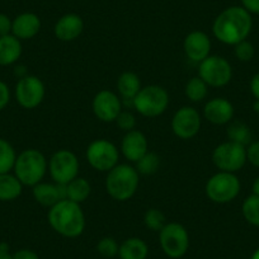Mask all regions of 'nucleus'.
I'll list each match as a JSON object with an SVG mask.
<instances>
[{
	"mask_svg": "<svg viewBox=\"0 0 259 259\" xmlns=\"http://www.w3.org/2000/svg\"><path fill=\"white\" fill-rule=\"evenodd\" d=\"M212 163L220 171L236 173L246 163V146L229 140L219 144L212 151Z\"/></svg>",
	"mask_w": 259,
	"mask_h": 259,
	"instance_id": "nucleus-10",
	"label": "nucleus"
},
{
	"mask_svg": "<svg viewBox=\"0 0 259 259\" xmlns=\"http://www.w3.org/2000/svg\"><path fill=\"white\" fill-rule=\"evenodd\" d=\"M241 213L248 224L259 228V196L250 194L243 201Z\"/></svg>",
	"mask_w": 259,
	"mask_h": 259,
	"instance_id": "nucleus-29",
	"label": "nucleus"
},
{
	"mask_svg": "<svg viewBox=\"0 0 259 259\" xmlns=\"http://www.w3.org/2000/svg\"><path fill=\"white\" fill-rule=\"evenodd\" d=\"M114 122H116L117 126H118L122 131H124V133H128L131 130H135L136 126L135 116H134V113H131V112L128 111H122Z\"/></svg>",
	"mask_w": 259,
	"mask_h": 259,
	"instance_id": "nucleus-34",
	"label": "nucleus"
},
{
	"mask_svg": "<svg viewBox=\"0 0 259 259\" xmlns=\"http://www.w3.org/2000/svg\"><path fill=\"white\" fill-rule=\"evenodd\" d=\"M241 183L235 173L219 171L207 179L205 186L206 196L213 203L225 205L239 196Z\"/></svg>",
	"mask_w": 259,
	"mask_h": 259,
	"instance_id": "nucleus-5",
	"label": "nucleus"
},
{
	"mask_svg": "<svg viewBox=\"0 0 259 259\" xmlns=\"http://www.w3.org/2000/svg\"><path fill=\"white\" fill-rule=\"evenodd\" d=\"M140 184V174L130 164H117L107 173L106 191L114 201L124 202L134 197Z\"/></svg>",
	"mask_w": 259,
	"mask_h": 259,
	"instance_id": "nucleus-3",
	"label": "nucleus"
},
{
	"mask_svg": "<svg viewBox=\"0 0 259 259\" xmlns=\"http://www.w3.org/2000/svg\"><path fill=\"white\" fill-rule=\"evenodd\" d=\"M13 170L23 186L34 187L44 181L49 170V161L37 149H26L17 155Z\"/></svg>",
	"mask_w": 259,
	"mask_h": 259,
	"instance_id": "nucleus-4",
	"label": "nucleus"
},
{
	"mask_svg": "<svg viewBox=\"0 0 259 259\" xmlns=\"http://www.w3.org/2000/svg\"><path fill=\"white\" fill-rule=\"evenodd\" d=\"M251 192H253L251 194L259 196V177H256V178L254 179L253 184H251Z\"/></svg>",
	"mask_w": 259,
	"mask_h": 259,
	"instance_id": "nucleus-41",
	"label": "nucleus"
},
{
	"mask_svg": "<svg viewBox=\"0 0 259 259\" xmlns=\"http://www.w3.org/2000/svg\"><path fill=\"white\" fill-rule=\"evenodd\" d=\"M211 39L207 33L202 31H193L184 38V52L186 56L193 62H202L211 55Z\"/></svg>",
	"mask_w": 259,
	"mask_h": 259,
	"instance_id": "nucleus-15",
	"label": "nucleus"
},
{
	"mask_svg": "<svg viewBox=\"0 0 259 259\" xmlns=\"http://www.w3.org/2000/svg\"><path fill=\"white\" fill-rule=\"evenodd\" d=\"M0 259H13V255L9 251L0 250Z\"/></svg>",
	"mask_w": 259,
	"mask_h": 259,
	"instance_id": "nucleus-42",
	"label": "nucleus"
},
{
	"mask_svg": "<svg viewBox=\"0 0 259 259\" xmlns=\"http://www.w3.org/2000/svg\"><path fill=\"white\" fill-rule=\"evenodd\" d=\"M202 126L200 112L193 107L184 106L174 113L171 118V130L174 135L182 140H189L200 133Z\"/></svg>",
	"mask_w": 259,
	"mask_h": 259,
	"instance_id": "nucleus-13",
	"label": "nucleus"
},
{
	"mask_svg": "<svg viewBox=\"0 0 259 259\" xmlns=\"http://www.w3.org/2000/svg\"><path fill=\"white\" fill-rule=\"evenodd\" d=\"M50 226L65 238H78L85 229V215L79 203L65 198L50 207L47 213Z\"/></svg>",
	"mask_w": 259,
	"mask_h": 259,
	"instance_id": "nucleus-2",
	"label": "nucleus"
},
{
	"mask_svg": "<svg viewBox=\"0 0 259 259\" xmlns=\"http://www.w3.org/2000/svg\"><path fill=\"white\" fill-rule=\"evenodd\" d=\"M184 93H186V97L189 101L198 103V102H202L207 97L208 85L198 75L193 76V78L187 81Z\"/></svg>",
	"mask_w": 259,
	"mask_h": 259,
	"instance_id": "nucleus-27",
	"label": "nucleus"
},
{
	"mask_svg": "<svg viewBox=\"0 0 259 259\" xmlns=\"http://www.w3.org/2000/svg\"><path fill=\"white\" fill-rule=\"evenodd\" d=\"M85 158L89 165L98 171H107L118 164L119 150L113 143L106 139L92 141L85 151Z\"/></svg>",
	"mask_w": 259,
	"mask_h": 259,
	"instance_id": "nucleus-11",
	"label": "nucleus"
},
{
	"mask_svg": "<svg viewBox=\"0 0 259 259\" xmlns=\"http://www.w3.org/2000/svg\"><path fill=\"white\" fill-rule=\"evenodd\" d=\"M149 151V143L146 136L139 130H131L124 134L121 141V153L131 163L140 160Z\"/></svg>",
	"mask_w": 259,
	"mask_h": 259,
	"instance_id": "nucleus-16",
	"label": "nucleus"
},
{
	"mask_svg": "<svg viewBox=\"0 0 259 259\" xmlns=\"http://www.w3.org/2000/svg\"><path fill=\"white\" fill-rule=\"evenodd\" d=\"M136 170L141 176H151L160 168V156L153 151H148L140 160L136 161Z\"/></svg>",
	"mask_w": 259,
	"mask_h": 259,
	"instance_id": "nucleus-30",
	"label": "nucleus"
},
{
	"mask_svg": "<svg viewBox=\"0 0 259 259\" xmlns=\"http://www.w3.org/2000/svg\"><path fill=\"white\" fill-rule=\"evenodd\" d=\"M144 224L149 230L160 231L166 224L165 215L159 208H149L144 215Z\"/></svg>",
	"mask_w": 259,
	"mask_h": 259,
	"instance_id": "nucleus-31",
	"label": "nucleus"
},
{
	"mask_svg": "<svg viewBox=\"0 0 259 259\" xmlns=\"http://www.w3.org/2000/svg\"><path fill=\"white\" fill-rule=\"evenodd\" d=\"M234 106L229 99L216 97L210 99L203 107V116L213 124H228L234 118Z\"/></svg>",
	"mask_w": 259,
	"mask_h": 259,
	"instance_id": "nucleus-17",
	"label": "nucleus"
},
{
	"mask_svg": "<svg viewBox=\"0 0 259 259\" xmlns=\"http://www.w3.org/2000/svg\"><path fill=\"white\" fill-rule=\"evenodd\" d=\"M14 94L19 106L26 109H33L44 102L46 89L38 76L26 75L16 84Z\"/></svg>",
	"mask_w": 259,
	"mask_h": 259,
	"instance_id": "nucleus-12",
	"label": "nucleus"
},
{
	"mask_svg": "<svg viewBox=\"0 0 259 259\" xmlns=\"http://www.w3.org/2000/svg\"><path fill=\"white\" fill-rule=\"evenodd\" d=\"M12 21L7 14L0 13V37L12 34Z\"/></svg>",
	"mask_w": 259,
	"mask_h": 259,
	"instance_id": "nucleus-37",
	"label": "nucleus"
},
{
	"mask_svg": "<svg viewBox=\"0 0 259 259\" xmlns=\"http://www.w3.org/2000/svg\"><path fill=\"white\" fill-rule=\"evenodd\" d=\"M234 55L239 61L248 62L253 60L254 55H255V47L248 39H244L234 46Z\"/></svg>",
	"mask_w": 259,
	"mask_h": 259,
	"instance_id": "nucleus-33",
	"label": "nucleus"
},
{
	"mask_svg": "<svg viewBox=\"0 0 259 259\" xmlns=\"http://www.w3.org/2000/svg\"><path fill=\"white\" fill-rule=\"evenodd\" d=\"M84 29V22L79 14L68 13L62 16L54 27V33L59 41L71 42L79 38Z\"/></svg>",
	"mask_w": 259,
	"mask_h": 259,
	"instance_id": "nucleus-18",
	"label": "nucleus"
},
{
	"mask_svg": "<svg viewBox=\"0 0 259 259\" xmlns=\"http://www.w3.org/2000/svg\"><path fill=\"white\" fill-rule=\"evenodd\" d=\"M226 135H228L229 141L238 143L244 146H248L251 143V138H253L248 124L240 121H231L229 123L228 130H226Z\"/></svg>",
	"mask_w": 259,
	"mask_h": 259,
	"instance_id": "nucleus-26",
	"label": "nucleus"
},
{
	"mask_svg": "<svg viewBox=\"0 0 259 259\" xmlns=\"http://www.w3.org/2000/svg\"><path fill=\"white\" fill-rule=\"evenodd\" d=\"M79 159L73 151L61 149L52 154L49 160V173L57 184H68L79 177Z\"/></svg>",
	"mask_w": 259,
	"mask_h": 259,
	"instance_id": "nucleus-9",
	"label": "nucleus"
},
{
	"mask_svg": "<svg viewBox=\"0 0 259 259\" xmlns=\"http://www.w3.org/2000/svg\"><path fill=\"white\" fill-rule=\"evenodd\" d=\"M251 28V14L243 7H229L216 17L212 24L213 36L218 41L229 46H235L248 38Z\"/></svg>",
	"mask_w": 259,
	"mask_h": 259,
	"instance_id": "nucleus-1",
	"label": "nucleus"
},
{
	"mask_svg": "<svg viewBox=\"0 0 259 259\" xmlns=\"http://www.w3.org/2000/svg\"><path fill=\"white\" fill-rule=\"evenodd\" d=\"M65 191H66V198L68 200L80 205L91 196L92 186L85 178L76 177L70 183L65 184Z\"/></svg>",
	"mask_w": 259,
	"mask_h": 259,
	"instance_id": "nucleus-25",
	"label": "nucleus"
},
{
	"mask_svg": "<svg viewBox=\"0 0 259 259\" xmlns=\"http://www.w3.org/2000/svg\"><path fill=\"white\" fill-rule=\"evenodd\" d=\"M97 250L104 258H113V256L118 255L119 245L116 239L111 238V236H104L97 244Z\"/></svg>",
	"mask_w": 259,
	"mask_h": 259,
	"instance_id": "nucleus-32",
	"label": "nucleus"
},
{
	"mask_svg": "<svg viewBox=\"0 0 259 259\" xmlns=\"http://www.w3.org/2000/svg\"><path fill=\"white\" fill-rule=\"evenodd\" d=\"M22 42L13 34L0 37V66H9L21 59Z\"/></svg>",
	"mask_w": 259,
	"mask_h": 259,
	"instance_id": "nucleus-21",
	"label": "nucleus"
},
{
	"mask_svg": "<svg viewBox=\"0 0 259 259\" xmlns=\"http://www.w3.org/2000/svg\"><path fill=\"white\" fill-rule=\"evenodd\" d=\"M17 153L8 140L0 139V174L11 173L16 164Z\"/></svg>",
	"mask_w": 259,
	"mask_h": 259,
	"instance_id": "nucleus-28",
	"label": "nucleus"
},
{
	"mask_svg": "<svg viewBox=\"0 0 259 259\" xmlns=\"http://www.w3.org/2000/svg\"><path fill=\"white\" fill-rule=\"evenodd\" d=\"M92 108L99 121L114 122L122 112V102L116 93L103 89L94 96Z\"/></svg>",
	"mask_w": 259,
	"mask_h": 259,
	"instance_id": "nucleus-14",
	"label": "nucleus"
},
{
	"mask_svg": "<svg viewBox=\"0 0 259 259\" xmlns=\"http://www.w3.org/2000/svg\"><path fill=\"white\" fill-rule=\"evenodd\" d=\"M11 102V89L8 84L0 80V111H3Z\"/></svg>",
	"mask_w": 259,
	"mask_h": 259,
	"instance_id": "nucleus-36",
	"label": "nucleus"
},
{
	"mask_svg": "<svg viewBox=\"0 0 259 259\" xmlns=\"http://www.w3.org/2000/svg\"><path fill=\"white\" fill-rule=\"evenodd\" d=\"M141 80L138 74L133 71H124L117 79V91L124 101H134L139 92L141 91Z\"/></svg>",
	"mask_w": 259,
	"mask_h": 259,
	"instance_id": "nucleus-22",
	"label": "nucleus"
},
{
	"mask_svg": "<svg viewBox=\"0 0 259 259\" xmlns=\"http://www.w3.org/2000/svg\"><path fill=\"white\" fill-rule=\"evenodd\" d=\"M148 254V244L140 238H128L119 245V259H146Z\"/></svg>",
	"mask_w": 259,
	"mask_h": 259,
	"instance_id": "nucleus-23",
	"label": "nucleus"
},
{
	"mask_svg": "<svg viewBox=\"0 0 259 259\" xmlns=\"http://www.w3.org/2000/svg\"><path fill=\"white\" fill-rule=\"evenodd\" d=\"M159 243L166 256L179 259L188 251V231L179 223H166L159 231Z\"/></svg>",
	"mask_w": 259,
	"mask_h": 259,
	"instance_id": "nucleus-8",
	"label": "nucleus"
},
{
	"mask_svg": "<svg viewBox=\"0 0 259 259\" xmlns=\"http://www.w3.org/2000/svg\"><path fill=\"white\" fill-rule=\"evenodd\" d=\"M198 76L212 88L228 85L233 79V66L225 57L210 55L198 64Z\"/></svg>",
	"mask_w": 259,
	"mask_h": 259,
	"instance_id": "nucleus-7",
	"label": "nucleus"
},
{
	"mask_svg": "<svg viewBox=\"0 0 259 259\" xmlns=\"http://www.w3.org/2000/svg\"><path fill=\"white\" fill-rule=\"evenodd\" d=\"M253 107H254V111L259 113V101H255V103H254Z\"/></svg>",
	"mask_w": 259,
	"mask_h": 259,
	"instance_id": "nucleus-44",
	"label": "nucleus"
},
{
	"mask_svg": "<svg viewBox=\"0 0 259 259\" xmlns=\"http://www.w3.org/2000/svg\"><path fill=\"white\" fill-rule=\"evenodd\" d=\"M41 31V19L37 14L26 12L13 19L12 23V34L21 41L31 39Z\"/></svg>",
	"mask_w": 259,
	"mask_h": 259,
	"instance_id": "nucleus-19",
	"label": "nucleus"
},
{
	"mask_svg": "<svg viewBox=\"0 0 259 259\" xmlns=\"http://www.w3.org/2000/svg\"><path fill=\"white\" fill-rule=\"evenodd\" d=\"M32 188H33L32 194H33L36 202L45 207H52L57 202L66 198V191H65L64 184L41 182Z\"/></svg>",
	"mask_w": 259,
	"mask_h": 259,
	"instance_id": "nucleus-20",
	"label": "nucleus"
},
{
	"mask_svg": "<svg viewBox=\"0 0 259 259\" xmlns=\"http://www.w3.org/2000/svg\"><path fill=\"white\" fill-rule=\"evenodd\" d=\"M241 4L250 14H259V0H241Z\"/></svg>",
	"mask_w": 259,
	"mask_h": 259,
	"instance_id": "nucleus-39",
	"label": "nucleus"
},
{
	"mask_svg": "<svg viewBox=\"0 0 259 259\" xmlns=\"http://www.w3.org/2000/svg\"><path fill=\"white\" fill-rule=\"evenodd\" d=\"M23 191V184L12 173L0 174V201L11 202L17 200Z\"/></svg>",
	"mask_w": 259,
	"mask_h": 259,
	"instance_id": "nucleus-24",
	"label": "nucleus"
},
{
	"mask_svg": "<svg viewBox=\"0 0 259 259\" xmlns=\"http://www.w3.org/2000/svg\"><path fill=\"white\" fill-rule=\"evenodd\" d=\"M133 106L141 116L154 118L166 111L169 106V93L160 85H146L141 88L134 98Z\"/></svg>",
	"mask_w": 259,
	"mask_h": 259,
	"instance_id": "nucleus-6",
	"label": "nucleus"
},
{
	"mask_svg": "<svg viewBox=\"0 0 259 259\" xmlns=\"http://www.w3.org/2000/svg\"><path fill=\"white\" fill-rule=\"evenodd\" d=\"M249 88H250L251 94L255 98V101H259V73H256L255 75H253V78L250 79V83H249Z\"/></svg>",
	"mask_w": 259,
	"mask_h": 259,
	"instance_id": "nucleus-40",
	"label": "nucleus"
},
{
	"mask_svg": "<svg viewBox=\"0 0 259 259\" xmlns=\"http://www.w3.org/2000/svg\"><path fill=\"white\" fill-rule=\"evenodd\" d=\"M13 259H39V256L31 249H19L13 254Z\"/></svg>",
	"mask_w": 259,
	"mask_h": 259,
	"instance_id": "nucleus-38",
	"label": "nucleus"
},
{
	"mask_svg": "<svg viewBox=\"0 0 259 259\" xmlns=\"http://www.w3.org/2000/svg\"><path fill=\"white\" fill-rule=\"evenodd\" d=\"M246 161L255 168H259V140L251 141L246 146Z\"/></svg>",
	"mask_w": 259,
	"mask_h": 259,
	"instance_id": "nucleus-35",
	"label": "nucleus"
},
{
	"mask_svg": "<svg viewBox=\"0 0 259 259\" xmlns=\"http://www.w3.org/2000/svg\"><path fill=\"white\" fill-rule=\"evenodd\" d=\"M250 259H259V248H258V249H255V250H254V253L251 254Z\"/></svg>",
	"mask_w": 259,
	"mask_h": 259,
	"instance_id": "nucleus-43",
	"label": "nucleus"
}]
</instances>
